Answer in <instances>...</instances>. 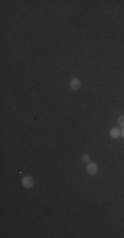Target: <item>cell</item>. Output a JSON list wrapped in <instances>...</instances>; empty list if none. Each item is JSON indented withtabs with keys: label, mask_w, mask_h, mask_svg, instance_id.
Here are the masks:
<instances>
[{
	"label": "cell",
	"mask_w": 124,
	"mask_h": 238,
	"mask_svg": "<svg viewBox=\"0 0 124 238\" xmlns=\"http://www.w3.org/2000/svg\"><path fill=\"white\" fill-rule=\"evenodd\" d=\"M120 136H123V138H124V127H123V130H120Z\"/></svg>",
	"instance_id": "obj_7"
},
{
	"label": "cell",
	"mask_w": 124,
	"mask_h": 238,
	"mask_svg": "<svg viewBox=\"0 0 124 238\" xmlns=\"http://www.w3.org/2000/svg\"><path fill=\"white\" fill-rule=\"evenodd\" d=\"M110 136H111L112 139H117V138L120 136V130L115 129V127H114V129H111V130H110Z\"/></svg>",
	"instance_id": "obj_4"
},
{
	"label": "cell",
	"mask_w": 124,
	"mask_h": 238,
	"mask_svg": "<svg viewBox=\"0 0 124 238\" xmlns=\"http://www.w3.org/2000/svg\"><path fill=\"white\" fill-rule=\"evenodd\" d=\"M81 85H82V82H81V79H78V78H73L71 81H70L71 90H78L81 87Z\"/></svg>",
	"instance_id": "obj_3"
},
{
	"label": "cell",
	"mask_w": 124,
	"mask_h": 238,
	"mask_svg": "<svg viewBox=\"0 0 124 238\" xmlns=\"http://www.w3.org/2000/svg\"><path fill=\"white\" fill-rule=\"evenodd\" d=\"M117 123H119L122 127H124V115H120V117L117 118Z\"/></svg>",
	"instance_id": "obj_6"
},
{
	"label": "cell",
	"mask_w": 124,
	"mask_h": 238,
	"mask_svg": "<svg viewBox=\"0 0 124 238\" xmlns=\"http://www.w3.org/2000/svg\"><path fill=\"white\" fill-rule=\"evenodd\" d=\"M82 161H83V163H87V164H89L90 161H91V159H90V155H89V154H84L83 156H82Z\"/></svg>",
	"instance_id": "obj_5"
},
{
	"label": "cell",
	"mask_w": 124,
	"mask_h": 238,
	"mask_svg": "<svg viewBox=\"0 0 124 238\" xmlns=\"http://www.w3.org/2000/svg\"><path fill=\"white\" fill-rule=\"evenodd\" d=\"M21 184H23L24 188L31 189L33 185H34V180H33L32 176H24L23 180H21Z\"/></svg>",
	"instance_id": "obj_1"
},
{
	"label": "cell",
	"mask_w": 124,
	"mask_h": 238,
	"mask_svg": "<svg viewBox=\"0 0 124 238\" xmlns=\"http://www.w3.org/2000/svg\"><path fill=\"white\" fill-rule=\"evenodd\" d=\"M86 171L89 175H96V173H98V166H96L95 163H92V161H90L86 167Z\"/></svg>",
	"instance_id": "obj_2"
}]
</instances>
